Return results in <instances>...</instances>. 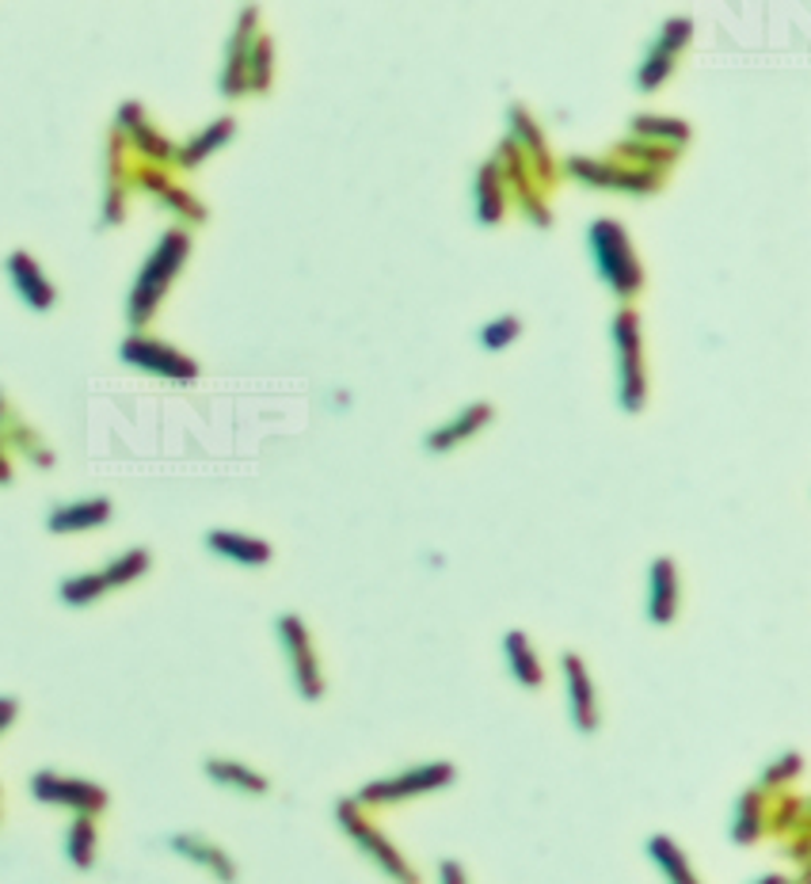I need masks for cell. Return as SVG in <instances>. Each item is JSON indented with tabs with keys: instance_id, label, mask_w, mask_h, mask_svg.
Segmentation results:
<instances>
[{
	"instance_id": "6da1fadb",
	"label": "cell",
	"mask_w": 811,
	"mask_h": 884,
	"mask_svg": "<svg viewBox=\"0 0 811 884\" xmlns=\"http://www.w3.org/2000/svg\"><path fill=\"white\" fill-rule=\"evenodd\" d=\"M586 245H591V260L602 279H606V287L614 290L621 302H628V298L644 287V271L633 256V240H628V233L617 221L599 218L586 229Z\"/></svg>"
},
{
	"instance_id": "7a4b0ae2",
	"label": "cell",
	"mask_w": 811,
	"mask_h": 884,
	"mask_svg": "<svg viewBox=\"0 0 811 884\" xmlns=\"http://www.w3.org/2000/svg\"><path fill=\"white\" fill-rule=\"evenodd\" d=\"M335 823H340L343 835H347L351 843H355L358 851L366 854L370 862H374L377 870L385 873V877H393L396 884H419V873H412V865L404 862L401 851H396V846L382 835V831L374 828V823L362 820V812H358L355 801H340V804H335Z\"/></svg>"
},
{
	"instance_id": "3957f363",
	"label": "cell",
	"mask_w": 811,
	"mask_h": 884,
	"mask_svg": "<svg viewBox=\"0 0 811 884\" xmlns=\"http://www.w3.org/2000/svg\"><path fill=\"white\" fill-rule=\"evenodd\" d=\"M614 343H617V393L621 408L641 412L648 401V382H644V355H641V321L628 305L614 316Z\"/></svg>"
},
{
	"instance_id": "277c9868",
	"label": "cell",
	"mask_w": 811,
	"mask_h": 884,
	"mask_svg": "<svg viewBox=\"0 0 811 884\" xmlns=\"http://www.w3.org/2000/svg\"><path fill=\"white\" fill-rule=\"evenodd\" d=\"M184 256H187V233L184 229H168V233L160 237L157 252L149 256V263H145L142 274H137V287H134V298H131V321L134 324L145 321V316L157 309L164 287H168L171 274H176V268L184 263Z\"/></svg>"
},
{
	"instance_id": "5b68a950",
	"label": "cell",
	"mask_w": 811,
	"mask_h": 884,
	"mask_svg": "<svg viewBox=\"0 0 811 884\" xmlns=\"http://www.w3.org/2000/svg\"><path fill=\"white\" fill-rule=\"evenodd\" d=\"M279 641L287 648L290 672H293V686L305 701H316L324 694V672L321 659H316V648L309 641V630L298 614H282L279 617Z\"/></svg>"
},
{
	"instance_id": "8992f818",
	"label": "cell",
	"mask_w": 811,
	"mask_h": 884,
	"mask_svg": "<svg viewBox=\"0 0 811 884\" xmlns=\"http://www.w3.org/2000/svg\"><path fill=\"white\" fill-rule=\"evenodd\" d=\"M454 782V762H419V767L401 770L396 778H382V782H370L358 793L355 804H389L404 801V797L435 793L438 786Z\"/></svg>"
},
{
	"instance_id": "52a82bcc",
	"label": "cell",
	"mask_w": 811,
	"mask_h": 884,
	"mask_svg": "<svg viewBox=\"0 0 811 884\" xmlns=\"http://www.w3.org/2000/svg\"><path fill=\"white\" fill-rule=\"evenodd\" d=\"M689 34H694V23H689V15H670V20L663 23L659 39L652 42L648 54H644V62H641V69H636V89L652 92L655 84L667 81L670 69H675L678 50L689 42Z\"/></svg>"
},
{
	"instance_id": "ba28073f",
	"label": "cell",
	"mask_w": 811,
	"mask_h": 884,
	"mask_svg": "<svg viewBox=\"0 0 811 884\" xmlns=\"http://www.w3.org/2000/svg\"><path fill=\"white\" fill-rule=\"evenodd\" d=\"M31 793L39 797L42 804H65L76 817H96V812L107 809V793L92 782H81V778H62V774H42L31 778Z\"/></svg>"
},
{
	"instance_id": "9c48e42d",
	"label": "cell",
	"mask_w": 811,
	"mask_h": 884,
	"mask_svg": "<svg viewBox=\"0 0 811 884\" xmlns=\"http://www.w3.org/2000/svg\"><path fill=\"white\" fill-rule=\"evenodd\" d=\"M560 672H564V694H568V717H572L575 732L591 736L599 732V690L591 683V672H586L583 656L575 652H564L560 656Z\"/></svg>"
},
{
	"instance_id": "30bf717a",
	"label": "cell",
	"mask_w": 811,
	"mask_h": 884,
	"mask_svg": "<svg viewBox=\"0 0 811 884\" xmlns=\"http://www.w3.org/2000/svg\"><path fill=\"white\" fill-rule=\"evenodd\" d=\"M564 168L591 187H617V191H633V195H648L659 187V171H628L614 165H599V160L586 157H568Z\"/></svg>"
},
{
	"instance_id": "8fae6325",
	"label": "cell",
	"mask_w": 811,
	"mask_h": 884,
	"mask_svg": "<svg viewBox=\"0 0 811 884\" xmlns=\"http://www.w3.org/2000/svg\"><path fill=\"white\" fill-rule=\"evenodd\" d=\"M678 617V569L670 557H655L648 569V622L670 625Z\"/></svg>"
},
{
	"instance_id": "7c38bea8",
	"label": "cell",
	"mask_w": 811,
	"mask_h": 884,
	"mask_svg": "<svg viewBox=\"0 0 811 884\" xmlns=\"http://www.w3.org/2000/svg\"><path fill=\"white\" fill-rule=\"evenodd\" d=\"M123 358H131V363L145 366V371H157L164 377H195L198 366L191 358H184L179 351L164 347L157 340H145V336H131L123 343Z\"/></svg>"
},
{
	"instance_id": "4fadbf2b",
	"label": "cell",
	"mask_w": 811,
	"mask_h": 884,
	"mask_svg": "<svg viewBox=\"0 0 811 884\" xmlns=\"http://www.w3.org/2000/svg\"><path fill=\"white\" fill-rule=\"evenodd\" d=\"M491 416H496V408H491L488 401H477V405H465V408L450 419V424L435 427V431L427 435V450H430V454L454 450L457 443L472 439V435H477Z\"/></svg>"
},
{
	"instance_id": "5bb4252c",
	"label": "cell",
	"mask_w": 811,
	"mask_h": 884,
	"mask_svg": "<svg viewBox=\"0 0 811 884\" xmlns=\"http://www.w3.org/2000/svg\"><path fill=\"white\" fill-rule=\"evenodd\" d=\"M503 659H507V672L514 675V683L526 686V690H538L545 683V672H541V656L533 652L530 637L522 630H511L503 637Z\"/></svg>"
},
{
	"instance_id": "9a60e30c",
	"label": "cell",
	"mask_w": 811,
	"mask_h": 884,
	"mask_svg": "<svg viewBox=\"0 0 811 884\" xmlns=\"http://www.w3.org/2000/svg\"><path fill=\"white\" fill-rule=\"evenodd\" d=\"M168 846L176 854H184L187 862H195V865H202V870H210L221 884L237 881V865L229 862V854L221 851V846L206 843V839H198V835H171Z\"/></svg>"
},
{
	"instance_id": "2e32d148",
	"label": "cell",
	"mask_w": 811,
	"mask_h": 884,
	"mask_svg": "<svg viewBox=\"0 0 811 884\" xmlns=\"http://www.w3.org/2000/svg\"><path fill=\"white\" fill-rule=\"evenodd\" d=\"M206 545L218 557H226V561L248 564V569H260V564L271 561V545L260 542V538L232 534V530H210V534H206Z\"/></svg>"
},
{
	"instance_id": "e0dca14e",
	"label": "cell",
	"mask_w": 811,
	"mask_h": 884,
	"mask_svg": "<svg viewBox=\"0 0 811 884\" xmlns=\"http://www.w3.org/2000/svg\"><path fill=\"white\" fill-rule=\"evenodd\" d=\"M111 500H81V503H65V508H54L46 519V527L54 534H73V530H92L103 527L111 519Z\"/></svg>"
},
{
	"instance_id": "ac0fdd59",
	"label": "cell",
	"mask_w": 811,
	"mask_h": 884,
	"mask_svg": "<svg viewBox=\"0 0 811 884\" xmlns=\"http://www.w3.org/2000/svg\"><path fill=\"white\" fill-rule=\"evenodd\" d=\"M8 271H12L15 290L23 294V302L31 309H50L54 305V287L42 279V271L34 268V260L28 252H12L8 256Z\"/></svg>"
},
{
	"instance_id": "d6986e66",
	"label": "cell",
	"mask_w": 811,
	"mask_h": 884,
	"mask_svg": "<svg viewBox=\"0 0 811 884\" xmlns=\"http://www.w3.org/2000/svg\"><path fill=\"white\" fill-rule=\"evenodd\" d=\"M648 857L659 865V873L667 877V884H701L689 865V857L682 854V846L670 835H652L648 839Z\"/></svg>"
},
{
	"instance_id": "ffe728a7",
	"label": "cell",
	"mask_w": 811,
	"mask_h": 884,
	"mask_svg": "<svg viewBox=\"0 0 811 884\" xmlns=\"http://www.w3.org/2000/svg\"><path fill=\"white\" fill-rule=\"evenodd\" d=\"M472 195H477V218L485 221V226H496V221L503 218V206H507L503 184H499V160H488V165H480Z\"/></svg>"
},
{
	"instance_id": "44dd1931",
	"label": "cell",
	"mask_w": 811,
	"mask_h": 884,
	"mask_svg": "<svg viewBox=\"0 0 811 884\" xmlns=\"http://www.w3.org/2000/svg\"><path fill=\"white\" fill-rule=\"evenodd\" d=\"M206 774H210L218 786H232V789H240V793H252V797H260L271 789V782H267L263 774H256L252 767L232 762V759H206Z\"/></svg>"
},
{
	"instance_id": "7402d4cb",
	"label": "cell",
	"mask_w": 811,
	"mask_h": 884,
	"mask_svg": "<svg viewBox=\"0 0 811 884\" xmlns=\"http://www.w3.org/2000/svg\"><path fill=\"white\" fill-rule=\"evenodd\" d=\"M65 854L73 862V870H92L96 865V820L76 817L73 828L65 835Z\"/></svg>"
},
{
	"instance_id": "603a6c76",
	"label": "cell",
	"mask_w": 811,
	"mask_h": 884,
	"mask_svg": "<svg viewBox=\"0 0 811 884\" xmlns=\"http://www.w3.org/2000/svg\"><path fill=\"white\" fill-rule=\"evenodd\" d=\"M149 564H153L149 549H131V553H123L115 564H107V569H103V572H96V580H100V587H103V591L123 587V583H134L137 576H142V572L149 569Z\"/></svg>"
},
{
	"instance_id": "cb8c5ba5",
	"label": "cell",
	"mask_w": 811,
	"mask_h": 884,
	"mask_svg": "<svg viewBox=\"0 0 811 884\" xmlns=\"http://www.w3.org/2000/svg\"><path fill=\"white\" fill-rule=\"evenodd\" d=\"M758 823H762V801H758V793L750 789V793L739 797V804H736V823H731V839L736 843H755L758 839Z\"/></svg>"
},
{
	"instance_id": "d4e9b609",
	"label": "cell",
	"mask_w": 811,
	"mask_h": 884,
	"mask_svg": "<svg viewBox=\"0 0 811 884\" xmlns=\"http://www.w3.org/2000/svg\"><path fill=\"white\" fill-rule=\"evenodd\" d=\"M519 332H522L519 316H514V313H499L496 321H488L485 329L477 332V340H480V347H485V351H503L507 343L519 340Z\"/></svg>"
},
{
	"instance_id": "484cf974",
	"label": "cell",
	"mask_w": 811,
	"mask_h": 884,
	"mask_svg": "<svg viewBox=\"0 0 811 884\" xmlns=\"http://www.w3.org/2000/svg\"><path fill=\"white\" fill-rule=\"evenodd\" d=\"M511 118H514V134L522 137L526 142V149H530V160H538L541 168L549 171V153H545V137L538 134V126L530 123V115H526V107L522 103H511Z\"/></svg>"
},
{
	"instance_id": "4316f807",
	"label": "cell",
	"mask_w": 811,
	"mask_h": 884,
	"mask_svg": "<svg viewBox=\"0 0 811 884\" xmlns=\"http://www.w3.org/2000/svg\"><path fill=\"white\" fill-rule=\"evenodd\" d=\"M633 131L648 134V137H675V142H686L689 123H682V118H659V115H636Z\"/></svg>"
},
{
	"instance_id": "83f0119b",
	"label": "cell",
	"mask_w": 811,
	"mask_h": 884,
	"mask_svg": "<svg viewBox=\"0 0 811 884\" xmlns=\"http://www.w3.org/2000/svg\"><path fill=\"white\" fill-rule=\"evenodd\" d=\"M229 134H232V118H218V123H214L210 131H206V134H198L195 142L184 149V165H198V160H202L206 153L214 149V145H221V142H226Z\"/></svg>"
},
{
	"instance_id": "f1b7e54d",
	"label": "cell",
	"mask_w": 811,
	"mask_h": 884,
	"mask_svg": "<svg viewBox=\"0 0 811 884\" xmlns=\"http://www.w3.org/2000/svg\"><path fill=\"white\" fill-rule=\"evenodd\" d=\"M438 884H469V877H465V870H461V862H454V857L438 862Z\"/></svg>"
},
{
	"instance_id": "f546056e",
	"label": "cell",
	"mask_w": 811,
	"mask_h": 884,
	"mask_svg": "<svg viewBox=\"0 0 811 884\" xmlns=\"http://www.w3.org/2000/svg\"><path fill=\"white\" fill-rule=\"evenodd\" d=\"M781 762H784V767H770V770H766V786H770V782H778V778L800 774V755H797V751H789Z\"/></svg>"
},
{
	"instance_id": "4dcf8cb0",
	"label": "cell",
	"mask_w": 811,
	"mask_h": 884,
	"mask_svg": "<svg viewBox=\"0 0 811 884\" xmlns=\"http://www.w3.org/2000/svg\"><path fill=\"white\" fill-rule=\"evenodd\" d=\"M15 709H20L15 706V698H0V732L15 720Z\"/></svg>"
},
{
	"instance_id": "1f68e13d",
	"label": "cell",
	"mask_w": 811,
	"mask_h": 884,
	"mask_svg": "<svg viewBox=\"0 0 811 884\" xmlns=\"http://www.w3.org/2000/svg\"><path fill=\"white\" fill-rule=\"evenodd\" d=\"M758 884H789V881H784V877H762Z\"/></svg>"
}]
</instances>
